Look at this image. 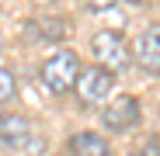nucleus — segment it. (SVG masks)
<instances>
[{"label": "nucleus", "mask_w": 160, "mask_h": 156, "mask_svg": "<svg viewBox=\"0 0 160 156\" xmlns=\"http://www.w3.org/2000/svg\"><path fill=\"white\" fill-rule=\"evenodd\" d=\"M80 56L73 49H56V52H49V56L42 59V66H38V80H42V87H45V94H52V97H63V94H70L73 87H77V76H80Z\"/></svg>", "instance_id": "f257e3e1"}, {"label": "nucleus", "mask_w": 160, "mask_h": 156, "mask_svg": "<svg viewBox=\"0 0 160 156\" xmlns=\"http://www.w3.org/2000/svg\"><path fill=\"white\" fill-rule=\"evenodd\" d=\"M91 52H94L98 66L108 69V73H118V69H125V66L132 63V49H129L125 35L115 31V28H101V31H94Z\"/></svg>", "instance_id": "f03ea898"}, {"label": "nucleus", "mask_w": 160, "mask_h": 156, "mask_svg": "<svg viewBox=\"0 0 160 156\" xmlns=\"http://www.w3.org/2000/svg\"><path fill=\"white\" fill-rule=\"evenodd\" d=\"M77 97L91 104V108H98V104H108L112 101V90H115V73L101 69V66H84L77 76Z\"/></svg>", "instance_id": "7ed1b4c3"}, {"label": "nucleus", "mask_w": 160, "mask_h": 156, "mask_svg": "<svg viewBox=\"0 0 160 156\" xmlns=\"http://www.w3.org/2000/svg\"><path fill=\"white\" fill-rule=\"evenodd\" d=\"M139 121V101L132 94H118L104 104L101 111V125L108 128V132H129L132 125Z\"/></svg>", "instance_id": "20e7f679"}, {"label": "nucleus", "mask_w": 160, "mask_h": 156, "mask_svg": "<svg viewBox=\"0 0 160 156\" xmlns=\"http://www.w3.org/2000/svg\"><path fill=\"white\" fill-rule=\"evenodd\" d=\"M132 59H136L146 73L160 76V24H146L139 31L136 45H132Z\"/></svg>", "instance_id": "39448f33"}, {"label": "nucleus", "mask_w": 160, "mask_h": 156, "mask_svg": "<svg viewBox=\"0 0 160 156\" xmlns=\"http://www.w3.org/2000/svg\"><path fill=\"white\" fill-rule=\"evenodd\" d=\"M28 139H32V121L24 118V115H14V111H4V115H0V146L21 149Z\"/></svg>", "instance_id": "423d86ee"}, {"label": "nucleus", "mask_w": 160, "mask_h": 156, "mask_svg": "<svg viewBox=\"0 0 160 156\" xmlns=\"http://www.w3.org/2000/svg\"><path fill=\"white\" fill-rule=\"evenodd\" d=\"M70 153L73 156H112V142H108V135L84 128V132L70 135Z\"/></svg>", "instance_id": "0eeeda50"}, {"label": "nucleus", "mask_w": 160, "mask_h": 156, "mask_svg": "<svg viewBox=\"0 0 160 156\" xmlns=\"http://www.w3.org/2000/svg\"><path fill=\"white\" fill-rule=\"evenodd\" d=\"M18 97V80H14V73L7 66H0V104H7Z\"/></svg>", "instance_id": "6e6552de"}, {"label": "nucleus", "mask_w": 160, "mask_h": 156, "mask_svg": "<svg viewBox=\"0 0 160 156\" xmlns=\"http://www.w3.org/2000/svg\"><path fill=\"white\" fill-rule=\"evenodd\" d=\"M136 156H160V139H146V146H143Z\"/></svg>", "instance_id": "1a4fd4ad"}]
</instances>
